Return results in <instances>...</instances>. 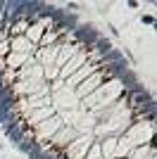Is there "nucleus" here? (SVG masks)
<instances>
[{
	"instance_id": "1",
	"label": "nucleus",
	"mask_w": 157,
	"mask_h": 159,
	"mask_svg": "<svg viewBox=\"0 0 157 159\" xmlns=\"http://www.w3.org/2000/svg\"><path fill=\"white\" fill-rule=\"evenodd\" d=\"M152 21H155V17H152V14H148V17H143V24H152Z\"/></svg>"
},
{
	"instance_id": "2",
	"label": "nucleus",
	"mask_w": 157,
	"mask_h": 159,
	"mask_svg": "<svg viewBox=\"0 0 157 159\" xmlns=\"http://www.w3.org/2000/svg\"><path fill=\"white\" fill-rule=\"evenodd\" d=\"M0 159H2V157H0Z\"/></svg>"
}]
</instances>
